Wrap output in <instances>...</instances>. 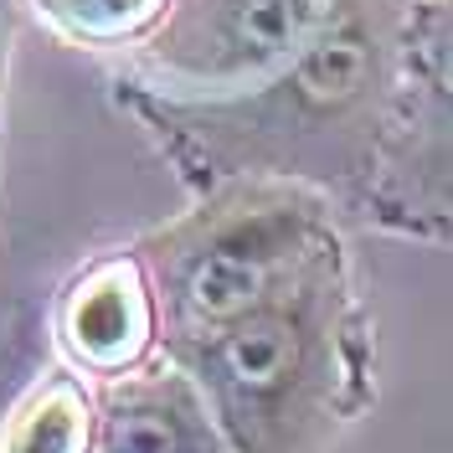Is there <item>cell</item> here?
<instances>
[{"label": "cell", "mask_w": 453, "mask_h": 453, "mask_svg": "<svg viewBox=\"0 0 453 453\" xmlns=\"http://www.w3.org/2000/svg\"><path fill=\"white\" fill-rule=\"evenodd\" d=\"M407 0H335L304 52L237 93H155L119 83V104L140 113L196 191L226 180L371 175L392 104L396 42Z\"/></svg>", "instance_id": "obj_1"}, {"label": "cell", "mask_w": 453, "mask_h": 453, "mask_svg": "<svg viewBox=\"0 0 453 453\" xmlns=\"http://www.w3.org/2000/svg\"><path fill=\"white\" fill-rule=\"evenodd\" d=\"M160 356L196 376L237 453H330L371 376L350 263L335 257L299 288Z\"/></svg>", "instance_id": "obj_2"}, {"label": "cell", "mask_w": 453, "mask_h": 453, "mask_svg": "<svg viewBox=\"0 0 453 453\" xmlns=\"http://www.w3.org/2000/svg\"><path fill=\"white\" fill-rule=\"evenodd\" d=\"M160 350L201 340L345 257L330 201L304 180H226L140 248Z\"/></svg>", "instance_id": "obj_3"}, {"label": "cell", "mask_w": 453, "mask_h": 453, "mask_svg": "<svg viewBox=\"0 0 453 453\" xmlns=\"http://www.w3.org/2000/svg\"><path fill=\"white\" fill-rule=\"evenodd\" d=\"M366 206L381 232L453 242V0H407L402 11Z\"/></svg>", "instance_id": "obj_4"}, {"label": "cell", "mask_w": 453, "mask_h": 453, "mask_svg": "<svg viewBox=\"0 0 453 453\" xmlns=\"http://www.w3.org/2000/svg\"><path fill=\"white\" fill-rule=\"evenodd\" d=\"M335 0H165L160 21L129 47V83L155 93H237L304 52Z\"/></svg>", "instance_id": "obj_5"}, {"label": "cell", "mask_w": 453, "mask_h": 453, "mask_svg": "<svg viewBox=\"0 0 453 453\" xmlns=\"http://www.w3.org/2000/svg\"><path fill=\"white\" fill-rule=\"evenodd\" d=\"M52 335L67 361L88 376H124L160 350V314L134 248L88 263L62 288L52 314Z\"/></svg>", "instance_id": "obj_6"}, {"label": "cell", "mask_w": 453, "mask_h": 453, "mask_svg": "<svg viewBox=\"0 0 453 453\" xmlns=\"http://www.w3.org/2000/svg\"><path fill=\"white\" fill-rule=\"evenodd\" d=\"M93 407L98 453H237L196 376L170 356L109 376Z\"/></svg>", "instance_id": "obj_7"}, {"label": "cell", "mask_w": 453, "mask_h": 453, "mask_svg": "<svg viewBox=\"0 0 453 453\" xmlns=\"http://www.w3.org/2000/svg\"><path fill=\"white\" fill-rule=\"evenodd\" d=\"M0 453H98V407L78 371H36L0 423Z\"/></svg>", "instance_id": "obj_8"}, {"label": "cell", "mask_w": 453, "mask_h": 453, "mask_svg": "<svg viewBox=\"0 0 453 453\" xmlns=\"http://www.w3.org/2000/svg\"><path fill=\"white\" fill-rule=\"evenodd\" d=\"M27 5L67 47H134L165 11V0H27Z\"/></svg>", "instance_id": "obj_9"}, {"label": "cell", "mask_w": 453, "mask_h": 453, "mask_svg": "<svg viewBox=\"0 0 453 453\" xmlns=\"http://www.w3.org/2000/svg\"><path fill=\"white\" fill-rule=\"evenodd\" d=\"M42 371V350H36V330H31V319H16V330L0 340V423H5V412H11V402L21 396L31 376Z\"/></svg>", "instance_id": "obj_10"}, {"label": "cell", "mask_w": 453, "mask_h": 453, "mask_svg": "<svg viewBox=\"0 0 453 453\" xmlns=\"http://www.w3.org/2000/svg\"><path fill=\"white\" fill-rule=\"evenodd\" d=\"M21 0H0V124H5V78H11V42H16Z\"/></svg>", "instance_id": "obj_11"}]
</instances>
